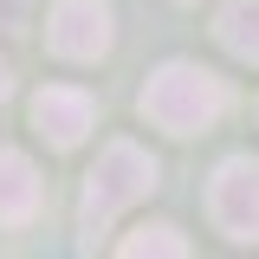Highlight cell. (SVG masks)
I'll return each mask as SVG.
<instances>
[{
  "label": "cell",
  "mask_w": 259,
  "mask_h": 259,
  "mask_svg": "<svg viewBox=\"0 0 259 259\" xmlns=\"http://www.w3.org/2000/svg\"><path fill=\"white\" fill-rule=\"evenodd\" d=\"M214 32H221V46L233 52V59L259 65V0H227L221 20H214Z\"/></svg>",
  "instance_id": "7"
},
{
  "label": "cell",
  "mask_w": 259,
  "mask_h": 259,
  "mask_svg": "<svg viewBox=\"0 0 259 259\" xmlns=\"http://www.w3.org/2000/svg\"><path fill=\"white\" fill-rule=\"evenodd\" d=\"M46 201V182L20 149H0V227H26Z\"/></svg>",
  "instance_id": "6"
},
{
  "label": "cell",
  "mask_w": 259,
  "mask_h": 259,
  "mask_svg": "<svg viewBox=\"0 0 259 259\" xmlns=\"http://www.w3.org/2000/svg\"><path fill=\"white\" fill-rule=\"evenodd\" d=\"M117 259H188V240H182V227H168V221H149V227H136L123 240V253Z\"/></svg>",
  "instance_id": "8"
},
{
  "label": "cell",
  "mask_w": 259,
  "mask_h": 259,
  "mask_svg": "<svg viewBox=\"0 0 259 259\" xmlns=\"http://www.w3.org/2000/svg\"><path fill=\"white\" fill-rule=\"evenodd\" d=\"M227 110V84L207 71V65H188V59H168L149 71V84H143V117L168 136H201V130H214Z\"/></svg>",
  "instance_id": "1"
},
{
  "label": "cell",
  "mask_w": 259,
  "mask_h": 259,
  "mask_svg": "<svg viewBox=\"0 0 259 259\" xmlns=\"http://www.w3.org/2000/svg\"><path fill=\"white\" fill-rule=\"evenodd\" d=\"M46 46L71 65H91L110 52V7H97V0H59L52 7V20H46Z\"/></svg>",
  "instance_id": "4"
},
{
  "label": "cell",
  "mask_w": 259,
  "mask_h": 259,
  "mask_svg": "<svg viewBox=\"0 0 259 259\" xmlns=\"http://www.w3.org/2000/svg\"><path fill=\"white\" fill-rule=\"evenodd\" d=\"M32 123H39V136L52 149H78L91 136V123H97V104L78 84H46V91L32 97Z\"/></svg>",
  "instance_id": "5"
},
{
  "label": "cell",
  "mask_w": 259,
  "mask_h": 259,
  "mask_svg": "<svg viewBox=\"0 0 259 259\" xmlns=\"http://www.w3.org/2000/svg\"><path fill=\"white\" fill-rule=\"evenodd\" d=\"M7 91H13V71H7V59H0V97H7Z\"/></svg>",
  "instance_id": "9"
},
{
  "label": "cell",
  "mask_w": 259,
  "mask_h": 259,
  "mask_svg": "<svg viewBox=\"0 0 259 259\" xmlns=\"http://www.w3.org/2000/svg\"><path fill=\"white\" fill-rule=\"evenodd\" d=\"M156 188V162H149V149H136V143H104V156H97V168L84 175V201H78V227L84 233H104V227L117 221L123 207H136L143 194Z\"/></svg>",
  "instance_id": "2"
},
{
  "label": "cell",
  "mask_w": 259,
  "mask_h": 259,
  "mask_svg": "<svg viewBox=\"0 0 259 259\" xmlns=\"http://www.w3.org/2000/svg\"><path fill=\"white\" fill-rule=\"evenodd\" d=\"M207 214H214V227L227 240H259V162L253 156H227L214 168Z\"/></svg>",
  "instance_id": "3"
}]
</instances>
